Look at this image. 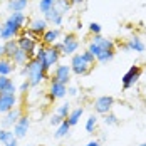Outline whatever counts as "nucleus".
I'll return each mask as SVG.
<instances>
[{
	"label": "nucleus",
	"mask_w": 146,
	"mask_h": 146,
	"mask_svg": "<svg viewBox=\"0 0 146 146\" xmlns=\"http://www.w3.org/2000/svg\"><path fill=\"white\" fill-rule=\"evenodd\" d=\"M82 114H84V108H82V106L71 109V113H69V116H67V123L71 124V128L76 126V124H79V119H81Z\"/></svg>",
	"instance_id": "obj_23"
},
{
	"label": "nucleus",
	"mask_w": 146,
	"mask_h": 146,
	"mask_svg": "<svg viewBox=\"0 0 146 146\" xmlns=\"http://www.w3.org/2000/svg\"><path fill=\"white\" fill-rule=\"evenodd\" d=\"M27 29L30 32H34V34H37L39 37H42V34L49 29V24H47V20H45L44 17H34L29 22V27Z\"/></svg>",
	"instance_id": "obj_16"
},
{
	"label": "nucleus",
	"mask_w": 146,
	"mask_h": 146,
	"mask_svg": "<svg viewBox=\"0 0 146 146\" xmlns=\"http://www.w3.org/2000/svg\"><path fill=\"white\" fill-rule=\"evenodd\" d=\"M14 138V131L12 129H0V143H7L9 139H12Z\"/></svg>",
	"instance_id": "obj_32"
},
{
	"label": "nucleus",
	"mask_w": 146,
	"mask_h": 146,
	"mask_svg": "<svg viewBox=\"0 0 146 146\" xmlns=\"http://www.w3.org/2000/svg\"><path fill=\"white\" fill-rule=\"evenodd\" d=\"M91 42L96 44L101 50H116V44L113 39H108L104 37L102 34H98V35H91Z\"/></svg>",
	"instance_id": "obj_15"
},
{
	"label": "nucleus",
	"mask_w": 146,
	"mask_h": 146,
	"mask_svg": "<svg viewBox=\"0 0 146 146\" xmlns=\"http://www.w3.org/2000/svg\"><path fill=\"white\" fill-rule=\"evenodd\" d=\"M62 121H64V119H62L60 116H57V114H52V116H50V119H49L50 126H54V128H57V126L60 124V123H62Z\"/></svg>",
	"instance_id": "obj_36"
},
{
	"label": "nucleus",
	"mask_w": 146,
	"mask_h": 146,
	"mask_svg": "<svg viewBox=\"0 0 146 146\" xmlns=\"http://www.w3.org/2000/svg\"><path fill=\"white\" fill-rule=\"evenodd\" d=\"M92 108H94L96 114L104 116V114H108V113L113 111V108H114V98L113 96H99V98L94 99Z\"/></svg>",
	"instance_id": "obj_5"
},
{
	"label": "nucleus",
	"mask_w": 146,
	"mask_h": 146,
	"mask_svg": "<svg viewBox=\"0 0 146 146\" xmlns=\"http://www.w3.org/2000/svg\"><path fill=\"white\" fill-rule=\"evenodd\" d=\"M96 128H98V116L96 114H91L88 117V121H86V131L89 134H92V133L96 131Z\"/></svg>",
	"instance_id": "obj_30"
},
{
	"label": "nucleus",
	"mask_w": 146,
	"mask_h": 146,
	"mask_svg": "<svg viewBox=\"0 0 146 146\" xmlns=\"http://www.w3.org/2000/svg\"><path fill=\"white\" fill-rule=\"evenodd\" d=\"M15 67L14 66V62L10 60V59H7V57H2L0 59V76H10L12 72H15Z\"/></svg>",
	"instance_id": "obj_21"
},
{
	"label": "nucleus",
	"mask_w": 146,
	"mask_h": 146,
	"mask_svg": "<svg viewBox=\"0 0 146 146\" xmlns=\"http://www.w3.org/2000/svg\"><path fill=\"white\" fill-rule=\"evenodd\" d=\"M17 49H19V45H17V39H12V40L3 42V57L12 59Z\"/></svg>",
	"instance_id": "obj_24"
},
{
	"label": "nucleus",
	"mask_w": 146,
	"mask_h": 146,
	"mask_svg": "<svg viewBox=\"0 0 146 146\" xmlns=\"http://www.w3.org/2000/svg\"><path fill=\"white\" fill-rule=\"evenodd\" d=\"M29 128H30V117L27 116V114H22L20 119L15 123V126L12 128L14 136L17 138V139L25 138V136H27V133H29Z\"/></svg>",
	"instance_id": "obj_10"
},
{
	"label": "nucleus",
	"mask_w": 146,
	"mask_h": 146,
	"mask_svg": "<svg viewBox=\"0 0 146 146\" xmlns=\"http://www.w3.org/2000/svg\"><path fill=\"white\" fill-rule=\"evenodd\" d=\"M60 54H59L57 50L50 45V47H45V57L40 60V66H42V71L45 74H49V71L54 67V66H57L59 60H60Z\"/></svg>",
	"instance_id": "obj_4"
},
{
	"label": "nucleus",
	"mask_w": 146,
	"mask_h": 146,
	"mask_svg": "<svg viewBox=\"0 0 146 146\" xmlns=\"http://www.w3.org/2000/svg\"><path fill=\"white\" fill-rule=\"evenodd\" d=\"M44 19L47 20V24H52L54 27H62V24H64V15L60 14V12H57L56 9H52L50 12H47V14H44Z\"/></svg>",
	"instance_id": "obj_18"
},
{
	"label": "nucleus",
	"mask_w": 146,
	"mask_h": 146,
	"mask_svg": "<svg viewBox=\"0 0 146 146\" xmlns=\"http://www.w3.org/2000/svg\"><path fill=\"white\" fill-rule=\"evenodd\" d=\"M20 76L27 77V81L30 82L32 88L39 86L40 82H44L45 79H50L49 74H45L42 71V66H40V62L37 59H30L25 66H22L20 67Z\"/></svg>",
	"instance_id": "obj_1"
},
{
	"label": "nucleus",
	"mask_w": 146,
	"mask_h": 146,
	"mask_svg": "<svg viewBox=\"0 0 146 146\" xmlns=\"http://www.w3.org/2000/svg\"><path fill=\"white\" fill-rule=\"evenodd\" d=\"M19 104L17 94H0V113L5 114Z\"/></svg>",
	"instance_id": "obj_14"
},
{
	"label": "nucleus",
	"mask_w": 146,
	"mask_h": 146,
	"mask_svg": "<svg viewBox=\"0 0 146 146\" xmlns=\"http://www.w3.org/2000/svg\"><path fill=\"white\" fill-rule=\"evenodd\" d=\"M69 131H71V124L67 123V119H64V121L57 126V129L54 133V138H56V139H62V138L69 136Z\"/></svg>",
	"instance_id": "obj_25"
},
{
	"label": "nucleus",
	"mask_w": 146,
	"mask_h": 146,
	"mask_svg": "<svg viewBox=\"0 0 146 146\" xmlns=\"http://www.w3.org/2000/svg\"><path fill=\"white\" fill-rule=\"evenodd\" d=\"M20 116H22V109L17 108V106H15L14 109H10L9 113H5V114H3V119L0 121L2 129H10V128H14L15 123L20 119Z\"/></svg>",
	"instance_id": "obj_8"
},
{
	"label": "nucleus",
	"mask_w": 146,
	"mask_h": 146,
	"mask_svg": "<svg viewBox=\"0 0 146 146\" xmlns=\"http://www.w3.org/2000/svg\"><path fill=\"white\" fill-rule=\"evenodd\" d=\"M88 29H89V34H91V35H98V34H101L102 32L101 24H98V22H91Z\"/></svg>",
	"instance_id": "obj_33"
},
{
	"label": "nucleus",
	"mask_w": 146,
	"mask_h": 146,
	"mask_svg": "<svg viewBox=\"0 0 146 146\" xmlns=\"http://www.w3.org/2000/svg\"><path fill=\"white\" fill-rule=\"evenodd\" d=\"M121 49L124 50V52H145L146 50V44L138 37V35H133L128 39V42L126 44H121Z\"/></svg>",
	"instance_id": "obj_11"
},
{
	"label": "nucleus",
	"mask_w": 146,
	"mask_h": 146,
	"mask_svg": "<svg viewBox=\"0 0 146 146\" xmlns=\"http://www.w3.org/2000/svg\"><path fill=\"white\" fill-rule=\"evenodd\" d=\"M71 76H72V71H71V66H67V64H57L56 66V69H54V72H52V79H56L59 82H62V84H69V81H71Z\"/></svg>",
	"instance_id": "obj_9"
},
{
	"label": "nucleus",
	"mask_w": 146,
	"mask_h": 146,
	"mask_svg": "<svg viewBox=\"0 0 146 146\" xmlns=\"http://www.w3.org/2000/svg\"><path fill=\"white\" fill-rule=\"evenodd\" d=\"M5 22L7 24H10L12 27H15V29L20 30L25 29V24H27V15L24 14V12H10L9 14V17L5 19Z\"/></svg>",
	"instance_id": "obj_12"
},
{
	"label": "nucleus",
	"mask_w": 146,
	"mask_h": 146,
	"mask_svg": "<svg viewBox=\"0 0 146 146\" xmlns=\"http://www.w3.org/2000/svg\"><path fill=\"white\" fill-rule=\"evenodd\" d=\"M102 121H104L106 126H117V124H119V117H117L114 113H108V114H104Z\"/></svg>",
	"instance_id": "obj_31"
},
{
	"label": "nucleus",
	"mask_w": 146,
	"mask_h": 146,
	"mask_svg": "<svg viewBox=\"0 0 146 146\" xmlns=\"http://www.w3.org/2000/svg\"><path fill=\"white\" fill-rule=\"evenodd\" d=\"M77 92H79L77 88H74V86H67V94H69V96L76 98V96H77Z\"/></svg>",
	"instance_id": "obj_38"
},
{
	"label": "nucleus",
	"mask_w": 146,
	"mask_h": 146,
	"mask_svg": "<svg viewBox=\"0 0 146 146\" xmlns=\"http://www.w3.org/2000/svg\"><path fill=\"white\" fill-rule=\"evenodd\" d=\"M5 146H19V139H17V138H12V139H9V141H7V143H5Z\"/></svg>",
	"instance_id": "obj_39"
},
{
	"label": "nucleus",
	"mask_w": 146,
	"mask_h": 146,
	"mask_svg": "<svg viewBox=\"0 0 146 146\" xmlns=\"http://www.w3.org/2000/svg\"><path fill=\"white\" fill-rule=\"evenodd\" d=\"M54 9L66 17V14L71 10V5H69V2H67V0H57V2H56V5H54Z\"/></svg>",
	"instance_id": "obj_29"
},
{
	"label": "nucleus",
	"mask_w": 146,
	"mask_h": 146,
	"mask_svg": "<svg viewBox=\"0 0 146 146\" xmlns=\"http://www.w3.org/2000/svg\"><path fill=\"white\" fill-rule=\"evenodd\" d=\"M19 30L12 27L10 24H7V22H3L2 25H0V39L3 40V42H7V40H12V39H17L19 37Z\"/></svg>",
	"instance_id": "obj_17"
},
{
	"label": "nucleus",
	"mask_w": 146,
	"mask_h": 146,
	"mask_svg": "<svg viewBox=\"0 0 146 146\" xmlns=\"http://www.w3.org/2000/svg\"><path fill=\"white\" fill-rule=\"evenodd\" d=\"M12 62H14V66L17 67H22V66H25L27 62H29V56H27V52H24L22 49H17L15 50V54H14V57L10 59Z\"/></svg>",
	"instance_id": "obj_22"
},
{
	"label": "nucleus",
	"mask_w": 146,
	"mask_h": 146,
	"mask_svg": "<svg viewBox=\"0 0 146 146\" xmlns=\"http://www.w3.org/2000/svg\"><path fill=\"white\" fill-rule=\"evenodd\" d=\"M114 56H116V52H114V50H101V54L96 57V64L104 66V64L111 62V60L114 59Z\"/></svg>",
	"instance_id": "obj_26"
},
{
	"label": "nucleus",
	"mask_w": 146,
	"mask_h": 146,
	"mask_svg": "<svg viewBox=\"0 0 146 146\" xmlns=\"http://www.w3.org/2000/svg\"><path fill=\"white\" fill-rule=\"evenodd\" d=\"M71 102H64V104H60V106H57V111H56V114L57 116H60L62 119H67V116H69V113H71Z\"/></svg>",
	"instance_id": "obj_28"
},
{
	"label": "nucleus",
	"mask_w": 146,
	"mask_h": 146,
	"mask_svg": "<svg viewBox=\"0 0 146 146\" xmlns=\"http://www.w3.org/2000/svg\"><path fill=\"white\" fill-rule=\"evenodd\" d=\"M52 47H54V49L57 50L59 54L62 56V50H64V44H62V40H57V42H56V44L52 45Z\"/></svg>",
	"instance_id": "obj_37"
},
{
	"label": "nucleus",
	"mask_w": 146,
	"mask_h": 146,
	"mask_svg": "<svg viewBox=\"0 0 146 146\" xmlns=\"http://www.w3.org/2000/svg\"><path fill=\"white\" fill-rule=\"evenodd\" d=\"M30 88H32V86H30V82L27 81V79H24V82L19 86V91H20V94H27Z\"/></svg>",
	"instance_id": "obj_35"
},
{
	"label": "nucleus",
	"mask_w": 146,
	"mask_h": 146,
	"mask_svg": "<svg viewBox=\"0 0 146 146\" xmlns=\"http://www.w3.org/2000/svg\"><path fill=\"white\" fill-rule=\"evenodd\" d=\"M71 71H72V74H76V76H88L94 67L91 66V64H88L84 59H82V56H81V52H77V54H74V56H71Z\"/></svg>",
	"instance_id": "obj_2"
},
{
	"label": "nucleus",
	"mask_w": 146,
	"mask_h": 146,
	"mask_svg": "<svg viewBox=\"0 0 146 146\" xmlns=\"http://www.w3.org/2000/svg\"><path fill=\"white\" fill-rule=\"evenodd\" d=\"M139 146H146V143H141V145H139Z\"/></svg>",
	"instance_id": "obj_43"
},
{
	"label": "nucleus",
	"mask_w": 146,
	"mask_h": 146,
	"mask_svg": "<svg viewBox=\"0 0 146 146\" xmlns=\"http://www.w3.org/2000/svg\"><path fill=\"white\" fill-rule=\"evenodd\" d=\"M3 57V42H0V59Z\"/></svg>",
	"instance_id": "obj_42"
},
{
	"label": "nucleus",
	"mask_w": 146,
	"mask_h": 146,
	"mask_svg": "<svg viewBox=\"0 0 146 146\" xmlns=\"http://www.w3.org/2000/svg\"><path fill=\"white\" fill-rule=\"evenodd\" d=\"M25 146H35V145H25Z\"/></svg>",
	"instance_id": "obj_44"
},
{
	"label": "nucleus",
	"mask_w": 146,
	"mask_h": 146,
	"mask_svg": "<svg viewBox=\"0 0 146 146\" xmlns=\"http://www.w3.org/2000/svg\"><path fill=\"white\" fill-rule=\"evenodd\" d=\"M56 2H57V0H40V2H39V10H40V14L44 15V14H47V12H50V10L54 9Z\"/></svg>",
	"instance_id": "obj_27"
},
{
	"label": "nucleus",
	"mask_w": 146,
	"mask_h": 146,
	"mask_svg": "<svg viewBox=\"0 0 146 146\" xmlns=\"http://www.w3.org/2000/svg\"><path fill=\"white\" fill-rule=\"evenodd\" d=\"M81 56H82V59H84V60H86V62H88V64H91V66H92V67H94V66H96V57H94V56H92V54H91V52H89L88 49H86V50H84V52H81Z\"/></svg>",
	"instance_id": "obj_34"
},
{
	"label": "nucleus",
	"mask_w": 146,
	"mask_h": 146,
	"mask_svg": "<svg viewBox=\"0 0 146 146\" xmlns=\"http://www.w3.org/2000/svg\"><path fill=\"white\" fill-rule=\"evenodd\" d=\"M0 3H2V0H0Z\"/></svg>",
	"instance_id": "obj_45"
},
{
	"label": "nucleus",
	"mask_w": 146,
	"mask_h": 146,
	"mask_svg": "<svg viewBox=\"0 0 146 146\" xmlns=\"http://www.w3.org/2000/svg\"><path fill=\"white\" fill-rule=\"evenodd\" d=\"M60 35H62V30L59 29V27L47 29L42 34V37H40V44H44L45 47H50V45H54L60 39Z\"/></svg>",
	"instance_id": "obj_13"
},
{
	"label": "nucleus",
	"mask_w": 146,
	"mask_h": 146,
	"mask_svg": "<svg viewBox=\"0 0 146 146\" xmlns=\"http://www.w3.org/2000/svg\"><path fill=\"white\" fill-rule=\"evenodd\" d=\"M86 146H101V141H99V139H92V141H89Z\"/></svg>",
	"instance_id": "obj_41"
},
{
	"label": "nucleus",
	"mask_w": 146,
	"mask_h": 146,
	"mask_svg": "<svg viewBox=\"0 0 146 146\" xmlns=\"http://www.w3.org/2000/svg\"><path fill=\"white\" fill-rule=\"evenodd\" d=\"M69 2V5L72 7V5H82V3H86V0H67Z\"/></svg>",
	"instance_id": "obj_40"
},
{
	"label": "nucleus",
	"mask_w": 146,
	"mask_h": 146,
	"mask_svg": "<svg viewBox=\"0 0 146 146\" xmlns=\"http://www.w3.org/2000/svg\"><path fill=\"white\" fill-rule=\"evenodd\" d=\"M15 91L17 86L14 81L7 76H0V94H15Z\"/></svg>",
	"instance_id": "obj_19"
},
{
	"label": "nucleus",
	"mask_w": 146,
	"mask_h": 146,
	"mask_svg": "<svg viewBox=\"0 0 146 146\" xmlns=\"http://www.w3.org/2000/svg\"><path fill=\"white\" fill-rule=\"evenodd\" d=\"M66 96H67V86L50 77V82H49V91H47V98H49V101L62 99V98H66Z\"/></svg>",
	"instance_id": "obj_6"
},
{
	"label": "nucleus",
	"mask_w": 146,
	"mask_h": 146,
	"mask_svg": "<svg viewBox=\"0 0 146 146\" xmlns=\"http://www.w3.org/2000/svg\"><path fill=\"white\" fill-rule=\"evenodd\" d=\"M62 44H64L62 56H74V54H77L81 42H79V39H77V35H76L74 32H69V34H66V35H64Z\"/></svg>",
	"instance_id": "obj_7"
},
{
	"label": "nucleus",
	"mask_w": 146,
	"mask_h": 146,
	"mask_svg": "<svg viewBox=\"0 0 146 146\" xmlns=\"http://www.w3.org/2000/svg\"><path fill=\"white\" fill-rule=\"evenodd\" d=\"M141 74H143V67H141V66H131L126 72L123 74V77H121L123 89H124V91L131 89L133 86L141 79Z\"/></svg>",
	"instance_id": "obj_3"
},
{
	"label": "nucleus",
	"mask_w": 146,
	"mask_h": 146,
	"mask_svg": "<svg viewBox=\"0 0 146 146\" xmlns=\"http://www.w3.org/2000/svg\"><path fill=\"white\" fill-rule=\"evenodd\" d=\"M5 5L9 12H24L29 7V0H7Z\"/></svg>",
	"instance_id": "obj_20"
}]
</instances>
